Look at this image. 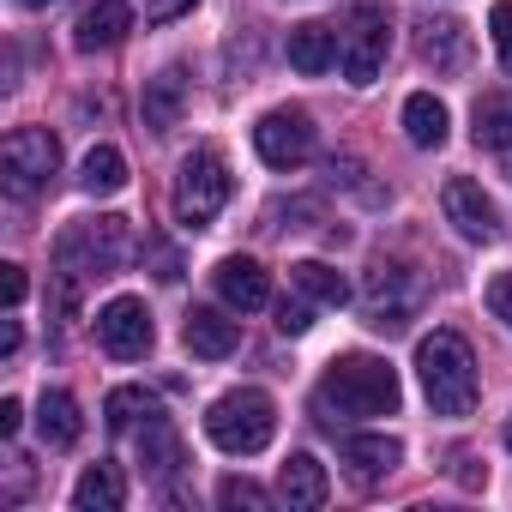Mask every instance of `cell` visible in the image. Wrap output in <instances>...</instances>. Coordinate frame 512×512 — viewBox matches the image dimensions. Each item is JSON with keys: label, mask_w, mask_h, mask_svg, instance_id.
Segmentation results:
<instances>
[{"label": "cell", "mask_w": 512, "mask_h": 512, "mask_svg": "<svg viewBox=\"0 0 512 512\" xmlns=\"http://www.w3.org/2000/svg\"><path fill=\"white\" fill-rule=\"evenodd\" d=\"M362 314L374 332H404L416 314V278L404 266H374L362 284Z\"/></svg>", "instance_id": "obj_9"}, {"label": "cell", "mask_w": 512, "mask_h": 512, "mask_svg": "<svg viewBox=\"0 0 512 512\" xmlns=\"http://www.w3.org/2000/svg\"><path fill=\"white\" fill-rule=\"evenodd\" d=\"M290 284H296L308 302H320V308H344V302H350L344 272H338V266H326V260H296V266H290Z\"/></svg>", "instance_id": "obj_24"}, {"label": "cell", "mask_w": 512, "mask_h": 512, "mask_svg": "<svg viewBox=\"0 0 512 512\" xmlns=\"http://www.w3.org/2000/svg\"><path fill=\"white\" fill-rule=\"evenodd\" d=\"M121 500H127V482H121L115 464H91V470L73 482V506H79V512H121Z\"/></svg>", "instance_id": "obj_25"}, {"label": "cell", "mask_w": 512, "mask_h": 512, "mask_svg": "<svg viewBox=\"0 0 512 512\" xmlns=\"http://www.w3.org/2000/svg\"><path fill=\"white\" fill-rule=\"evenodd\" d=\"M223 199H229V163H223L217 145H199L175 175V217L187 229H205L223 211Z\"/></svg>", "instance_id": "obj_5"}, {"label": "cell", "mask_w": 512, "mask_h": 512, "mask_svg": "<svg viewBox=\"0 0 512 512\" xmlns=\"http://www.w3.org/2000/svg\"><path fill=\"white\" fill-rule=\"evenodd\" d=\"M476 145L506 169L512 181V97L494 91V97H476Z\"/></svg>", "instance_id": "obj_16"}, {"label": "cell", "mask_w": 512, "mask_h": 512, "mask_svg": "<svg viewBox=\"0 0 512 512\" xmlns=\"http://www.w3.org/2000/svg\"><path fill=\"white\" fill-rule=\"evenodd\" d=\"M211 278H217V296H223L235 314H260V308L272 302V278H266L260 260H241V253H235V260H223Z\"/></svg>", "instance_id": "obj_12"}, {"label": "cell", "mask_w": 512, "mask_h": 512, "mask_svg": "<svg viewBox=\"0 0 512 512\" xmlns=\"http://www.w3.org/2000/svg\"><path fill=\"white\" fill-rule=\"evenodd\" d=\"M187 109V73L181 67H163L151 85H145V127L151 133H169Z\"/></svg>", "instance_id": "obj_20"}, {"label": "cell", "mask_w": 512, "mask_h": 512, "mask_svg": "<svg viewBox=\"0 0 512 512\" xmlns=\"http://www.w3.org/2000/svg\"><path fill=\"white\" fill-rule=\"evenodd\" d=\"M398 404H404L398 368L386 356H368V350L338 356L320 380V410H338V416H392Z\"/></svg>", "instance_id": "obj_1"}, {"label": "cell", "mask_w": 512, "mask_h": 512, "mask_svg": "<svg viewBox=\"0 0 512 512\" xmlns=\"http://www.w3.org/2000/svg\"><path fill=\"white\" fill-rule=\"evenodd\" d=\"M193 0H151V19H181Z\"/></svg>", "instance_id": "obj_35"}, {"label": "cell", "mask_w": 512, "mask_h": 512, "mask_svg": "<svg viewBox=\"0 0 512 512\" xmlns=\"http://www.w3.org/2000/svg\"><path fill=\"white\" fill-rule=\"evenodd\" d=\"M488 31H494V49H500V67L512 73V0H494V13H488Z\"/></svg>", "instance_id": "obj_29"}, {"label": "cell", "mask_w": 512, "mask_h": 512, "mask_svg": "<svg viewBox=\"0 0 512 512\" xmlns=\"http://www.w3.org/2000/svg\"><path fill=\"white\" fill-rule=\"evenodd\" d=\"M133 253V235H127V217H79L61 241H55V266L67 278H115Z\"/></svg>", "instance_id": "obj_4"}, {"label": "cell", "mask_w": 512, "mask_h": 512, "mask_svg": "<svg viewBox=\"0 0 512 512\" xmlns=\"http://www.w3.org/2000/svg\"><path fill=\"white\" fill-rule=\"evenodd\" d=\"M404 133H410L416 151H440V145H446V103H440L434 91H416V97L404 103Z\"/></svg>", "instance_id": "obj_23"}, {"label": "cell", "mask_w": 512, "mask_h": 512, "mask_svg": "<svg viewBox=\"0 0 512 512\" xmlns=\"http://www.w3.org/2000/svg\"><path fill=\"white\" fill-rule=\"evenodd\" d=\"M332 61H338V31H332V25L308 19V25L290 31V67H296V73L320 79V73H332Z\"/></svg>", "instance_id": "obj_18"}, {"label": "cell", "mask_w": 512, "mask_h": 512, "mask_svg": "<svg viewBox=\"0 0 512 512\" xmlns=\"http://www.w3.org/2000/svg\"><path fill=\"white\" fill-rule=\"evenodd\" d=\"M103 416H109V428H115V434H127L133 422L157 416V398H151L145 386H115V392H109V404H103Z\"/></svg>", "instance_id": "obj_27"}, {"label": "cell", "mask_w": 512, "mask_h": 512, "mask_svg": "<svg viewBox=\"0 0 512 512\" xmlns=\"http://www.w3.org/2000/svg\"><path fill=\"white\" fill-rule=\"evenodd\" d=\"M0 175H7V187L19 199L43 193L55 175H61V139L49 127H19L7 133V145H0Z\"/></svg>", "instance_id": "obj_6"}, {"label": "cell", "mask_w": 512, "mask_h": 512, "mask_svg": "<svg viewBox=\"0 0 512 512\" xmlns=\"http://www.w3.org/2000/svg\"><path fill=\"white\" fill-rule=\"evenodd\" d=\"M19 422H25V404H19V398H0V434L13 440V434H19Z\"/></svg>", "instance_id": "obj_34"}, {"label": "cell", "mask_w": 512, "mask_h": 512, "mask_svg": "<svg viewBox=\"0 0 512 512\" xmlns=\"http://www.w3.org/2000/svg\"><path fill=\"white\" fill-rule=\"evenodd\" d=\"M37 434H43V446H79V434H85V416H79V404L67 398V392H43V404H37Z\"/></svg>", "instance_id": "obj_22"}, {"label": "cell", "mask_w": 512, "mask_h": 512, "mask_svg": "<svg viewBox=\"0 0 512 512\" xmlns=\"http://www.w3.org/2000/svg\"><path fill=\"white\" fill-rule=\"evenodd\" d=\"M416 49H422V61H428L434 73H458V67L470 61V43H464V25H458V19H428Z\"/></svg>", "instance_id": "obj_21"}, {"label": "cell", "mask_w": 512, "mask_h": 512, "mask_svg": "<svg viewBox=\"0 0 512 512\" xmlns=\"http://www.w3.org/2000/svg\"><path fill=\"white\" fill-rule=\"evenodd\" d=\"M13 350H19V320L0 326V356H13Z\"/></svg>", "instance_id": "obj_36"}, {"label": "cell", "mask_w": 512, "mask_h": 512, "mask_svg": "<svg viewBox=\"0 0 512 512\" xmlns=\"http://www.w3.org/2000/svg\"><path fill=\"white\" fill-rule=\"evenodd\" d=\"M151 266H157V278H163V284H175V278H181V260H175V247H169V241H151Z\"/></svg>", "instance_id": "obj_33"}, {"label": "cell", "mask_w": 512, "mask_h": 512, "mask_svg": "<svg viewBox=\"0 0 512 512\" xmlns=\"http://www.w3.org/2000/svg\"><path fill=\"white\" fill-rule=\"evenodd\" d=\"M139 464H145V476H157V482H169L181 464H187V446H181V434H175V422L157 410V416H145V428H139Z\"/></svg>", "instance_id": "obj_15"}, {"label": "cell", "mask_w": 512, "mask_h": 512, "mask_svg": "<svg viewBox=\"0 0 512 512\" xmlns=\"http://www.w3.org/2000/svg\"><path fill=\"white\" fill-rule=\"evenodd\" d=\"M205 434H211L217 452H229V458H253V452H266L272 434H278V404H272L260 386L223 392V398L205 410Z\"/></svg>", "instance_id": "obj_3"}, {"label": "cell", "mask_w": 512, "mask_h": 512, "mask_svg": "<svg viewBox=\"0 0 512 512\" xmlns=\"http://www.w3.org/2000/svg\"><path fill=\"white\" fill-rule=\"evenodd\" d=\"M133 31V7H121V0H97V7L79 19V49L97 55V49H121Z\"/></svg>", "instance_id": "obj_19"}, {"label": "cell", "mask_w": 512, "mask_h": 512, "mask_svg": "<svg viewBox=\"0 0 512 512\" xmlns=\"http://www.w3.org/2000/svg\"><path fill=\"white\" fill-rule=\"evenodd\" d=\"M25 290H31V284H25V266H0V296H7V308H19Z\"/></svg>", "instance_id": "obj_32"}, {"label": "cell", "mask_w": 512, "mask_h": 512, "mask_svg": "<svg viewBox=\"0 0 512 512\" xmlns=\"http://www.w3.org/2000/svg\"><path fill=\"white\" fill-rule=\"evenodd\" d=\"M79 187L97 193V199H103V193H121V187H127V157H121L115 145H91L85 163H79Z\"/></svg>", "instance_id": "obj_26"}, {"label": "cell", "mask_w": 512, "mask_h": 512, "mask_svg": "<svg viewBox=\"0 0 512 512\" xmlns=\"http://www.w3.org/2000/svg\"><path fill=\"white\" fill-rule=\"evenodd\" d=\"M440 211H446V223H452L464 241H494V235H500V211H494V199H488L470 175H452V181H446Z\"/></svg>", "instance_id": "obj_11"}, {"label": "cell", "mask_w": 512, "mask_h": 512, "mask_svg": "<svg viewBox=\"0 0 512 512\" xmlns=\"http://www.w3.org/2000/svg\"><path fill=\"white\" fill-rule=\"evenodd\" d=\"M181 338H187L193 356L223 362V356H235V344H241V320H229V314H217V308H187Z\"/></svg>", "instance_id": "obj_14"}, {"label": "cell", "mask_w": 512, "mask_h": 512, "mask_svg": "<svg viewBox=\"0 0 512 512\" xmlns=\"http://www.w3.org/2000/svg\"><path fill=\"white\" fill-rule=\"evenodd\" d=\"M19 7H55V0H19Z\"/></svg>", "instance_id": "obj_37"}, {"label": "cell", "mask_w": 512, "mask_h": 512, "mask_svg": "<svg viewBox=\"0 0 512 512\" xmlns=\"http://www.w3.org/2000/svg\"><path fill=\"white\" fill-rule=\"evenodd\" d=\"M500 440H506V452H512V422H506V434H500Z\"/></svg>", "instance_id": "obj_38"}, {"label": "cell", "mask_w": 512, "mask_h": 512, "mask_svg": "<svg viewBox=\"0 0 512 512\" xmlns=\"http://www.w3.org/2000/svg\"><path fill=\"white\" fill-rule=\"evenodd\" d=\"M253 151H260L272 169H302L314 157V115L308 109H272L253 127Z\"/></svg>", "instance_id": "obj_8"}, {"label": "cell", "mask_w": 512, "mask_h": 512, "mask_svg": "<svg viewBox=\"0 0 512 512\" xmlns=\"http://www.w3.org/2000/svg\"><path fill=\"white\" fill-rule=\"evenodd\" d=\"M416 380H422L434 416H470L476 410V356L458 332H428L416 344Z\"/></svg>", "instance_id": "obj_2"}, {"label": "cell", "mask_w": 512, "mask_h": 512, "mask_svg": "<svg viewBox=\"0 0 512 512\" xmlns=\"http://www.w3.org/2000/svg\"><path fill=\"white\" fill-rule=\"evenodd\" d=\"M488 314L512 332V272H500V278H488Z\"/></svg>", "instance_id": "obj_30"}, {"label": "cell", "mask_w": 512, "mask_h": 512, "mask_svg": "<svg viewBox=\"0 0 512 512\" xmlns=\"http://www.w3.org/2000/svg\"><path fill=\"white\" fill-rule=\"evenodd\" d=\"M398 458H404V446H398L392 434H344V464L356 470V482H380V476H392Z\"/></svg>", "instance_id": "obj_17"}, {"label": "cell", "mask_w": 512, "mask_h": 512, "mask_svg": "<svg viewBox=\"0 0 512 512\" xmlns=\"http://www.w3.org/2000/svg\"><path fill=\"white\" fill-rule=\"evenodd\" d=\"M338 67H344V79L356 91L380 79V67H386V13L380 7H356L350 13V25L338 37Z\"/></svg>", "instance_id": "obj_7"}, {"label": "cell", "mask_w": 512, "mask_h": 512, "mask_svg": "<svg viewBox=\"0 0 512 512\" xmlns=\"http://www.w3.org/2000/svg\"><path fill=\"white\" fill-rule=\"evenodd\" d=\"M97 344L115 356V362H139L151 344H157V326L145 314L139 296H115L109 308H97Z\"/></svg>", "instance_id": "obj_10"}, {"label": "cell", "mask_w": 512, "mask_h": 512, "mask_svg": "<svg viewBox=\"0 0 512 512\" xmlns=\"http://www.w3.org/2000/svg\"><path fill=\"white\" fill-rule=\"evenodd\" d=\"M308 326H314L308 302H278V332H284V338H302Z\"/></svg>", "instance_id": "obj_31"}, {"label": "cell", "mask_w": 512, "mask_h": 512, "mask_svg": "<svg viewBox=\"0 0 512 512\" xmlns=\"http://www.w3.org/2000/svg\"><path fill=\"white\" fill-rule=\"evenodd\" d=\"M217 506H229V512H241V506H247V512H266L272 494H266L260 482H247V476H223V482H217Z\"/></svg>", "instance_id": "obj_28"}, {"label": "cell", "mask_w": 512, "mask_h": 512, "mask_svg": "<svg viewBox=\"0 0 512 512\" xmlns=\"http://www.w3.org/2000/svg\"><path fill=\"white\" fill-rule=\"evenodd\" d=\"M278 494H284L296 512H320V506L332 500V476H326V464H320L314 452H290L284 470H278Z\"/></svg>", "instance_id": "obj_13"}]
</instances>
